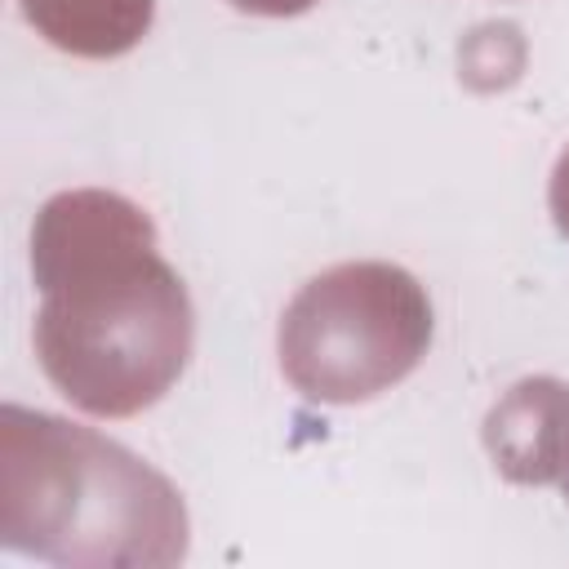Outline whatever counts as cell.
Returning a JSON list of instances; mask_svg holds the SVG:
<instances>
[{"label": "cell", "mask_w": 569, "mask_h": 569, "mask_svg": "<svg viewBox=\"0 0 569 569\" xmlns=\"http://www.w3.org/2000/svg\"><path fill=\"white\" fill-rule=\"evenodd\" d=\"M31 276L36 360L76 409L133 418L182 378L196 311L133 200L98 187L44 200L31 227Z\"/></svg>", "instance_id": "cell-1"}, {"label": "cell", "mask_w": 569, "mask_h": 569, "mask_svg": "<svg viewBox=\"0 0 569 569\" xmlns=\"http://www.w3.org/2000/svg\"><path fill=\"white\" fill-rule=\"evenodd\" d=\"M182 493L138 453L58 413L0 409V542L71 569H169L187 556Z\"/></svg>", "instance_id": "cell-2"}, {"label": "cell", "mask_w": 569, "mask_h": 569, "mask_svg": "<svg viewBox=\"0 0 569 569\" xmlns=\"http://www.w3.org/2000/svg\"><path fill=\"white\" fill-rule=\"evenodd\" d=\"M276 347L298 396L360 405L418 369L431 347V302L396 262H338L293 293Z\"/></svg>", "instance_id": "cell-3"}, {"label": "cell", "mask_w": 569, "mask_h": 569, "mask_svg": "<svg viewBox=\"0 0 569 569\" xmlns=\"http://www.w3.org/2000/svg\"><path fill=\"white\" fill-rule=\"evenodd\" d=\"M565 382L525 378L516 382L485 418V449L493 467L516 485H551L556 422H560Z\"/></svg>", "instance_id": "cell-4"}, {"label": "cell", "mask_w": 569, "mask_h": 569, "mask_svg": "<svg viewBox=\"0 0 569 569\" xmlns=\"http://www.w3.org/2000/svg\"><path fill=\"white\" fill-rule=\"evenodd\" d=\"M22 18L71 58H120L151 31L156 0H18Z\"/></svg>", "instance_id": "cell-5"}, {"label": "cell", "mask_w": 569, "mask_h": 569, "mask_svg": "<svg viewBox=\"0 0 569 569\" xmlns=\"http://www.w3.org/2000/svg\"><path fill=\"white\" fill-rule=\"evenodd\" d=\"M547 204H551V218H556L560 236H569V147L560 151V160H556V169H551Z\"/></svg>", "instance_id": "cell-6"}, {"label": "cell", "mask_w": 569, "mask_h": 569, "mask_svg": "<svg viewBox=\"0 0 569 569\" xmlns=\"http://www.w3.org/2000/svg\"><path fill=\"white\" fill-rule=\"evenodd\" d=\"M551 485H560V493L569 498V387L560 400V422H556V453H551Z\"/></svg>", "instance_id": "cell-7"}, {"label": "cell", "mask_w": 569, "mask_h": 569, "mask_svg": "<svg viewBox=\"0 0 569 569\" xmlns=\"http://www.w3.org/2000/svg\"><path fill=\"white\" fill-rule=\"evenodd\" d=\"M227 4H236L240 13H258V18H293V13H307L320 0H227Z\"/></svg>", "instance_id": "cell-8"}]
</instances>
